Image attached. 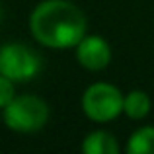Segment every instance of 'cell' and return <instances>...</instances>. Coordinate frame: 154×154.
Returning a JSON list of instances; mask_svg holds the SVG:
<instances>
[{
	"mask_svg": "<svg viewBox=\"0 0 154 154\" xmlns=\"http://www.w3.org/2000/svg\"><path fill=\"white\" fill-rule=\"evenodd\" d=\"M76 49V59L88 70H103L111 63V47L100 35H88L84 37Z\"/></svg>",
	"mask_w": 154,
	"mask_h": 154,
	"instance_id": "5",
	"label": "cell"
},
{
	"mask_svg": "<svg viewBox=\"0 0 154 154\" xmlns=\"http://www.w3.org/2000/svg\"><path fill=\"white\" fill-rule=\"evenodd\" d=\"M150 98H148L146 92L143 90H131L125 96L123 102V113L131 119H144V117L150 113Z\"/></svg>",
	"mask_w": 154,
	"mask_h": 154,
	"instance_id": "7",
	"label": "cell"
},
{
	"mask_svg": "<svg viewBox=\"0 0 154 154\" xmlns=\"http://www.w3.org/2000/svg\"><path fill=\"white\" fill-rule=\"evenodd\" d=\"M2 119L10 131L16 133H35L45 127L49 121V105L39 96L23 94L16 96L2 109Z\"/></svg>",
	"mask_w": 154,
	"mask_h": 154,
	"instance_id": "2",
	"label": "cell"
},
{
	"mask_svg": "<svg viewBox=\"0 0 154 154\" xmlns=\"http://www.w3.org/2000/svg\"><path fill=\"white\" fill-rule=\"evenodd\" d=\"M84 154H119L117 139L107 131H92L82 140Z\"/></svg>",
	"mask_w": 154,
	"mask_h": 154,
	"instance_id": "6",
	"label": "cell"
},
{
	"mask_svg": "<svg viewBox=\"0 0 154 154\" xmlns=\"http://www.w3.org/2000/svg\"><path fill=\"white\" fill-rule=\"evenodd\" d=\"M14 80H10L8 76L0 74V109H4L12 100L16 98V86Z\"/></svg>",
	"mask_w": 154,
	"mask_h": 154,
	"instance_id": "9",
	"label": "cell"
},
{
	"mask_svg": "<svg viewBox=\"0 0 154 154\" xmlns=\"http://www.w3.org/2000/svg\"><path fill=\"white\" fill-rule=\"evenodd\" d=\"M129 154H154V127H140L127 143Z\"/></svg>",
	"mask_w": 154,
	"mask_h": 154,
	"instance_id": "8",
	"label": "cell"
},
{
	"mask_svg": "<svg viewBox=\"0 0 154 154\" xmlns=\"http://www.w3.org/2000/svg\"><path fill=\"white\" fill-rule=\"evenodd\" d=\"M35 41L51 49H72L86 37V18L68 0H43L29 16Z\"/></svg>",
	"mask_w": 154,
	"mask_h": 154,
	"instance_id": "1",
	"label": "cell"
},
{
	"mask_svg": "<svg viewBox=\"0 0 154 154\" xmlns=\"http://www.w3.org/2000/svg\"><path fill=\"white\" fill-rule=\"evenodd\" d=\"M125 96L117 86L109 82H96L84 90L82 94V111L88 119L96 123H107L123 113Z\"/></svg>",
	"mask_w": 154,
	"mask_h": 154,
	"instance_id": "3",
	"label": "cell"
},
{
	"mask_svg": "<svg viewBox=\"0 0 154 154\" xmlns=\"http://www.w3.org/2000/svg\"><path fill=\"white\" fill-rule=\"evenodd\" d=\"M41 70V59L22 43H6L0 47V74L14 82H29Z\"/></svg>",
	"mask_w": 154,
	"mask_h": 154,
	"instance_id": "4",
	"label": "cell"
}]
</instances>
